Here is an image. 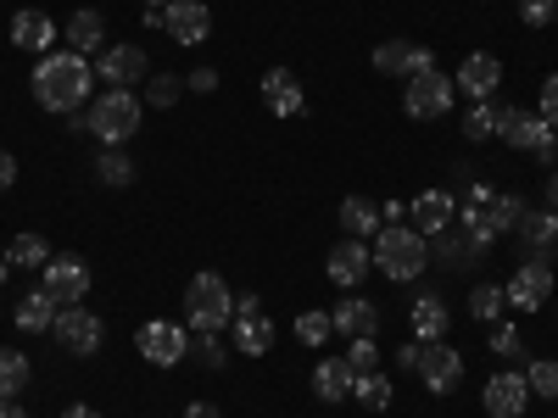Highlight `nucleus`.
I'll use <instances>...</instances> for the list:
<instances>
[{
	"instance_id": "nucleus-1",
	"label": "nucleus",
	"mask_w": 558,
	"mask_h": 418,
	"mask_svg": "<svg viewBox=\"0 0 558 418\" xmlns=\"http://www.w3.org/2000/svg\"><path fill=\"white\" fill-rule=\"evenodd\" d=\"M89 84H96V67L78 51H51L34 67V101L57 118H78V107L89 101Z\"/></svg>"
},
{
	"instance_id": "nucleus-2",
	"label": "nucleus",
	"mask_w": 558,
	"mask_h": 418,
	"mask_svg": "<svg viewBox=\"0 0 558 418\" xmlns=\"http://www.w3.org/2000/svg\"><path fill=\"white\" fill-rule=\"evenodd\" d=\"M375 268L386 279H397V285H408V279H418L430 268V241L413 223H386L375 235Z\"/></svg>"
},
{
	"instance_id": "nucleus-3",
	"label": "nucleus",
	"mask_w": 558,
	"mask_h": 418,
	"mask_svg": "<svg viewBox=\"0 0 558 418\" xmlns=\"http://www.w3.org/2000/svg\"><path fill=\"white\" fill-rule=\"evenodd\" d=\"M184 307H191V330L196 335H218L235 323V296H229V285L218 273H196L191 291H184Z\"/></svg>"
},
{
	"instance_id": "nucleus-4",
	"label": "nucleus",
	"mask_w": 558,
	"mask_h": 418,
	"mask_svg": "<svg viewBox=\"0 0 558 418\" xmlns=\"http://www.w3.org/2000/svg\"><path fill=\"white\" fill-rule=\"evenodd\" d=\"M140 101H134V89H107V96L89 107V118H84V128L101 139V146H123V139H134L140 134Z\"/></svg>"
},
{
	"instance_id": "nucleus-5",
	"label": "nucleus",
	"mask_w": 558,
	"mask_h": 418,
	"mask_svg": "<svg viewBox=\"0 0 558 418\" xmlns=\"http://www.w3.org/2000/svg\"><path fill=\"white\" fill-rule=\"evenodd\" d=\"M452 101H458V89H452V78H447L441 67H430V73L408 78V89H402V112H408L413 123L447 118V112H452Z\"/></svg>"
},
{
	"instance_id": "nucleus-6",
	"label": "nucleus",
	"mask_w": 558,
	"mask_h": 418,
	"mask_svg": "<svg viewBox=\"0 0 558 418\" xmlns=\"http://www.w3.org/2000/svg\"><path fill=\"white\" fill-rule=\"evenodd\" d=\"M486 251H492V246L475 235L470 223H458V218L441 229V235H430V262H436V268H447V273H470Z\"/></svg>"
},
{
	"instance_id": "nucleus-7",
	"label": "nucleus",
	"mask_w": 558,
	"mask_h": 418,
	"mask_svg": "<svg viewBox=\"0 0 558 418\" xmlns=\"http://www.w3.org/2000/svg\"><path fill=\"white\" fill-rule=\"evenodd\" d=\"M134 346H140V357H146L151 368H179L184 357H191V335H184V323H168V318L140 323Z\"/></svg>"
},
{
	"instance_id": "nucleus-8",
	"label": "nucleus",
	"mask_w": 558,
	"mask_h": 418,
	"mask_svg": "<svg viewBox=\"0 0 558 418\" xmlns=\"http://www.w3.org/2000/svg\"><path fill=\"white\" fill-rule=\"evenodd\" d=\"M413 374L425 380V391H430V396H452V391H458V380H463V357H458V346H447V341H418V362H413Z\"/></svg>"
},
{
	"instance_id": "nucleus-9",
	"label": "nucleus",
	"mask_w": 558,
	"mask_h": 418,
	"mask_svg": "<svg viewBox=\"0 0 558 418\" xmlns=\"http://www.w3.org/2000/svg\"><path fill=\"white\" fill-rule=\"evenodd\" d=\"M39 291L51 296L57 307H78V302L89 296V268L62 251V257H51V262L39 268Z\"/></svg>"
},
{
	"instance_id": "nucleus-10",
	"label": "nucleus",
	"mask_w": 558,
	"mask_h": 418,
	"mask_svg": "<svg viewBox=\"0 0 558 418\" xmlns=\"http://www.w3.org/2000/svg\"><path fill=\"white\" fill-rule=\"evenodd\" d=\"M51 330H57V341H62L73 357L101 352V341H107V323L89 312L84 302H78V307H57V323H51Z\"/></svg>"
},
{
	"instance_id": "nucleus-11",
	"label": "nucleus",
	"mask_w": 558,
	"mask_h": 418,
	"mask_svg": "<svg viewBox=\"0 0 558 418\" xmlns=\"http://www.w3.org/2000/svg\"><path fill=\"white\" fill-rule=\"evenodd\" d=\"M508 307H520V312H536V307H547L553 302V268L542 262V257H525L520 268H514V279H508Z\"/></svg>"
},
{
	"instance_id": "nucleus-12",
	"label": "nucleus",
	"mask_w": 558,
	"mask_h": 418,
	"mask_svg": "<svg viewBox=\"0 0 558 418\" xmlns=\"http://www.w3.org/2000/svg\"><path fill=\"white\" fill-rule=\"evenodd\" d=\"M96 78H107V89H134V84H146V78H151L146 51H140V45H107Z\"/></svg>"
},
{
	"instance_id": "nucleus-13",
	"label": "nucleus",
	"mask_w": 558,
	"mask_h": 418,
	"mask_svg": "<svg viewBox=\"0 0 558 418\" xmlns=\"http://www.w3.org/2000/svg\"><path fill=\"white\" fill-rule=\"evenodd\" d=\"M375 67H380L386 78H418V73H430V67H436V51H430V45L386 39L380 51H375Z\"/></svg>"
},
{
	"instance_id": "nucleus-14",
	"label": "nucleus",
	"mask_w": 558,
	"mask_h": 418,
	"mask_svg": "<svg viewBox=\"0 0 558 418\" xmlns=\"http://www.w3.org/2000/svg\"><path fill=\"white\" fill-rule=\"evenodd\" d=\"M368 268H375V251H368V241H352V235L330 257H324V273H330L341 291H357L363 279H368Z\"/></svg>"
},
{
	"instance_id": "nucleus-15",
	"label": "nucleus",
	"mask_w": 558,
	"mask_h": 418,
	"mask_svg": "<svg viewBox=\"0 0 558 418\" xmlns=\"http://www.w3.org/2000/svg\"><path fill=\"white\" fill-rule=\"evenodd\" d=\"M162 28L179 45H202L213 34V12L202 7V0H168V7H162Z\"/></svg>"
},
{
	"instance_id": "nucleus-16",
	"label": "nucleus",
	"mask_w": 558,
	"mask_h": 418,
	"mask_svg": "<svg viewBox=\"0 0 558 418\" xmlns=\"http://www.w3.org/2000/svg\"><path fill=\"white\" fill-rule=\"evenodd\" d=\"M481 402H486V418H520L531 407V385H525V374H492Z\"/></svg>"
},
{
	"instance_id": "nucleus-17",
	"label": "nucleus",
	"mask_w": 558,
	"mask_h": 418,
	"mask_svg": "<svg viewBox=\"0 0 558 418\" xmlns=\"http://www.w3.org/2000/svg\"><path fill=\"white\" fill-rule=\"evenodd\" d=\"M330 318H336V330H341L347 341H375V330H380V307L368 302V296H357V291H347Z\"/></svg>"
},
{
	"instance_id": "nucleus-18",
	"label": "nucleus",
	"mask_w": 558,
	"mask_h": 418,
	"mask_svg": "<svg viewBox=\"0 0 558 418\" xmlns=\"http://www.w3.org/2000/svg\"><path fill=\"white\" fill-rule=\"evenodd\" d=\"M12 51H28V57H51L57 51V23L45 12H17L12 17Z\"/></svg>"
},
{
	"instance_id": "nucleus-19",
	"label": "nucleus",
	"mask_w": 558,
	"mask_h": 418,
	"mask_svg": "<svg viewBox=\"0 0 558 418\" xmlns=\"http://www.w3.org/2000/svg\"><path fill=\"white\" fill-rule=\"evenodd\" d=\"M263 107H268L274 118H296V112L307 107V96H302V84H296L291 67H268V73H263Z\"/></svg>"
},
{
	"instance_id": "nucleus-20",
	"label": "nucleus",
	"mask_w": 558,
	"mask_h": 418,
	"mask_svg": "<svg viewBox=\"0 0 558 418\" xmlns=\"http://www.w3.org/2000/svg\"><path fill=\"white\" fill-rule=\"evenodd\" d=\"M458 218V201L447 196V190H425V196H413V207H408V223L418 229V235H441V229Z\"/></svg>"
},
{
	"instance_id": "nucleus-21",
	"label": "nucleus",
	"mask_w": 558,
	"mask_h": 418,
	"mask_svg": "<svg viewBox=\"0 0 558 418\" xmlns=\"http://www.w3.org/2000/svg\"><path fill=\"white\" fill-rule=\"evenodd\" d=\"M542 134H547L542 112H525V107H502V112H497V139H502V146H514V151H531Z\"/></svg>"
},
{
	"instance_id": "nucleus-22",
	"label": "nucleus",
	"mask_w": 558,
	"mask_h": 418,
	"mask_svg": "<svg viewBox=\"0 0 558 418\" xmlns=\"http://www.w3.org/2000/svg\"><path fill=\"white\" fill-rule=\"evenodd\" d=\"M497 84H502V62L486 57V51H475L470 62L458 67V89H463L470 101H492V96H497Z\"/></svg>"
},
{
	"instance_id": "nucleus-23",
	"label": "nucleus",
	"mask_w": 558,
	"mask_h": 418,
	"mask_svg": "<svg viewBox=\"0 0 558 418\" xmlns=\"http://www.w3.org/2000/svg\"><path fill=\"white\" fill-rule=\"evenodd\" d=\"M514 235H520V251H525V257H547V251L558 246V212H553V207H547V212H525Z\"/></svg>"
},
{
	"instance_id": "nucleus-24",
	"label": "nucleus",
	"mask_w": 558,
	"mask_h": 418,
	"mask_svg": "<svg viewBox=\"0 0 558 418\" xmlns=\"http://www.w3.org/2000/svg\"><path fill=\"white\" fill-rule=\"evenodd\" d=\"M341 229H347L352 241H375L380 229H386V218H380V207L368 201V196H347L341 201Z\"/></svg>"
},
{
	"instance_id": "nucleus-25",
	"label": "nucleus",
	"mask_w": 558,
	"mask_h": 418,
	"mask_svg": "<svg viewBox=\"0 0 558 418\" xmlns=\"http://www.w3.org/2000/svg\"><path fill=\"white\" fill-rule=\"evenodd\" d=\"M12 318H17V330H23V335H45V330L57 323V302L45 296V291H28V296H17Z\"/></svg>"
},
{
	"instance_id": "nucleus-26",
	"label": "nucleus",
	"mask_w": 558,
	"mask_h": 418,
	"mask_svg": "<svg viewBox=\"0 0 558 418\" xmlns=\"http://www.w3.org/2000/svg\"><path fill=\"white\" fill-rule=\"evenodd\" d=\"M352 368H347V357H318V368H313V391L324 396V402H341V396H352Z\"/></svg>"
},
{
	"instance_id": "nucleus-27",
	"label": "nucleus",
	"mask_w": 558,
	"mask_h": 418,
	"mask_svg": "<svg viewBox=\"0 0 558 418\" xmlns=\"http://www.w3.org/2000/svg\"><path fill=\"white\" fill-rule=\"evenodd\" d=\"M441 335H447V302L425 291L413 302V341H441Z\"/></svg>"
},
{
	"instance_id": "nucleus-28",
	"label": "nucleus",
	"mask_w": 558,
	"mask_h": 418,
	"mask_svg": "<svg viewBox=\"0 0 558 418\" xmlns=\"http://www.w3.org/2000/svg\"><path fill=\"white\" fill-rule=\"evenodd\" d=\"M101 34H107V17H101L96 7H84V12H73V17H68V45H73L78 57L101 51Z\"/></svg>"
},
{
	"instance_id": "nucleus-29",
	"label": "nucleus",
	"mask_w": 558,
	"mask_h": 418,
	"mask_svg": "<svg viewBox=\"0 0 558 418\" xmlns=\"http://www.w3.org/2000/svg\"><path fill=\"white\" fill-rule=\"evenodd\" d=\"M235 346L246 352V357H263L268 346H274V323L257 312V318H235Z\"/></svg>"
},
{
	"instance_id": "nucleus-30",
	"label": "nucleus",
	"mask_w": 558,
	"mask_h": 418,
	"mask_svg": "<svg viewBox=\"0 0 558 418\" xmlns=\"http://www.w3.org/2000/svg\"><path fill=\"white\" fill-rule=\"evenodd\" d=\"M96 179L107 184V190H129V184H134V162H129L118 146H107V151L96 157Z\"/></svg>"
},
{
	"instance_id": "nucleus-31",
	"label": "nucleus",
	"mask_w": 558,
	"mask_h": 418,
	"mask_svg": "<svg viewBox=\"0 0 558 418\" xmlns=\"http://www.w3.org/2000/svg\"><path fill=\"white\" fill-rule=\"evenodd\" d=\"M28 380H34L28 357L7 346V352H0V396H17V391H28Z\"/></svg>"
},
{
	"instance_id": "nucleus-32",
	"label": "nucleus",
	"mask_w": 558,
	"mask_h": 418,
	"mask_svg": "<svg viewBox=\"0 0 558 418\" xmlns=\"http://www.w3.org/2000/svg\"><path fill=\"white\" fill-rule=\"evenodd\" d=\"M486 212H492V223H497V235H502V229H520V218H525V196H514V190H492V196H486Z\"/></svg>"
},
{
	"instance_id": "nucleus-33",
	"label": "nucleus",
	"mask_w": 558,
	"mask_h": 418,
	"mask_svg": "<svg viewBox=\"0 0 558 418\" xmlns=\"http://www.w3.org/2000/svg\"><path fill=\"white\" fill-rule=\"evenodd\" d=\"M352 396H357L368 413H386V407H391V380L380 374V368H375V374H357V380H352Z\"/></svg>"
},
{
	"instance_id": "nucleus-34",
	"label": "nucleus",
	"mask_w": 558,
	"mask_h": 418,
	"mask_svg": "<svg viewBox=\"0 0 558 418\" xmlns=\"http://www.w3.org/2000/svg\"><path fill=\"white\" fill-rule=\"evenodd\" d=\"M51 257H57V251L45 246L39 235H12V246H7V262H12V268H45Z\"/></svg>"
},
{
	"instance_id": "nucleus-35",
	"label": "nucleus",
	"mask_w": 558,
	"mask_h": 418,
	"mask_svg": "<svg viewBox=\"0 0 558 418\" xmlns=\"http://www.w3.org/2000/svg\"><path fill=\"white\" fill-rule=\"evenodd\" d=\"M179 96H184V78H179V73H151V78H146V101H151L157 112H168Z\"/></svg>"
},
{
	"instance_id": "nucleus-36",
	"label": "nucleus",
	"mask_w": 558,
	"mask_h": 418,
	"mask_svg": "<svg viewBox=\"0 0 558 418\" xmlns=\"http://www.w3.org/2000/svg\"><path fill=\"white\" fill-rule=\"evenodd\" d=\"M497 112H502V107L475 101L470 112H463V139H492V134H497Z\"/></svg>"
},
{
	"instance_id": "nucleus-37",
	"label": "nucleus",
	"mask_w": 558,
	"mask_h": 418,
	"mask_svg": "<svg viewBox=\"0 0 558 418\" xmlns=\"http://www.w3.org/2000/svg\"><path fill=\"white\" fill-rule=\"evenodd\" d=\"M525 385H531V396H547V402H553V396H558V362H553V357L531 362V368H525Z\"/></svg>"
},
{
	"instance_id": "nucleus-38",
	"label": "nucleus",
	"mask_w": 558,
	"mask_h": 418,
	"mask_svg": "<svg viewBox=\"0 0 558 418\" xmlns=\"http://www.w3.org/2000/svg\"><path fill=\"white\" fill-rule=\"evenodd\" d=\"M296 335H302L307 346H324V341L336 335V318H330V312H302V318H296Z\"/></svg>"
},
{
	"instance_id": "nucleus-39",
	"label": "nucleus",
	"mask_w": 558,
	"mask_h": 418,
	"mask_svg": "<svg viewBox=\"0 0 558 418\" xmlns=\"http://www.w3.org/2000/svg\"><path fill=\"white\" fill-rule=\"evenodd\" d=\"M502 302H508V296H502V285H475L470 312H475V318H486V323H497V318H502Z\"/></svg>"
},
{
	"instance_id": "nucleus-40",
	"label": "nucleus",
	"mask_w": 558,
	"mask_h": 418,
	"mask_svg": "<svg viewBox=\"0 0 558 418\" xmlns=\"http://www.w3.org/2000/svg\"><path fill=\"white\" fill-rule=\"evenodd\" d=\"M347 368H352V374H375V368H380V346L375 341H352L347 346Z\"/></svg>"
},
{
	"instance_id": "nucleus-41",
	"label": "nucleus",
	"mask_w": 558,
	"mask_h": 418,
	"mask_svg": "<svg viewBox=\"0 0 558 418\" xmlns=\"http://www.w3.org/2000/svg\"><path fill=\"white\" fill-rule=\"evenodd\" d=\"M492 352H497L502 362L525 352V341H520V330H514V323H497V330H492Z\"/></svg>"
},
{
	"instance_id": "nucleus-42",
	"label": "nucleus",
	"mask_w": 558,
	"mask_h": 418,
	"mask_svg": "<svg viewBox=\"0 0 558 418\" xmlns=\"http://www.w3.org/2000/svg\"><path fill=\"white\" fill-rule=\"evenodd\" d=\"M553 12H558V0H520V23L525 28H547Z\"/></svg>"
},
{
	"instance_id": "nucleus-43",
	"label": "nucleus",
	"mask_w": 558,
	"mask_h": 418,
	"mask_svg": "<svg viewBox=\"0 0 558 418\" xmlns=\"http://www.w3.org/2000/svg\"><path fill=\"white\" fill-rule=\"evenodd\" d=\"M542 123L558 134V73H553V78H542Z\"/></svg>"
},
{
	"instance_id": "nucleus-44",
	"label": "nucleus",
	"mask_w": 558,
	"mask_h": 418,
	"mask_svg": "<svg viewBox=\"0 0 558 418\" xmlns=\"http://www.w3.org/2000/svg\"><path fill=\"white\" fill-rule=\"evenodd\" d=\"M191 352H196V362H202V368H223V341H218V335H202Z\"/></svg>"
},
{
	"instance_id": "nucleus-45",
	"label": "nucleus",
	"mask_w": 558,
	"mask_h": 418,
	"mask_svg": "<svg viewBox=\"0 0 558 418\" xmlns=\"http://www.w3.org/2000/svg\"><path fill=\"white\" fill-rule=\"evenodd\" d=\"M184 84H191V89H196V96H213V89H218V73H213V67H196V73H191V78H184Z\"/></svg>"
},
{
	"instance_id": "nucleus-46",
	"label": "nucleus",
	"mask_w": 558,
	"mask_h": 418,
	"mask_svg": "<svg viewBox=\"0 0 558 418\" xmlns=\"http://www.w3.org/2000/svg\"><path fill=\"white\" fill-rule=\"evenodd\" d=\"M531 151H536V162H542V168H553V157H558V134L547 128V134L536 139V146H531Z\"/></svg>"
},
{
	"instance_id": "nucleus-47",
	"label": "nucleus",
	"mask_w": 558,
	"mask_h": 418,
	"mask_svg": "<svg viewBox=\"0 0 558 418\" xmlns=\"http://www.w3.org/2000/svg\"><path fill=\"white\" fill-rule=\"evenodd\" d=\"M17 184V162H12V151H0V190H12Z\"/></svg>"
},
{
	"instance_id": "nucleus-48",
	"label": "nucleus",
	"mask_w": 558,
	"mask_h": 418,
	"mask_svg": "<svg viewBox=\"0 0 558 418\" xmlns=\"http://www.w3.org/2000/svg\"><path fill=\"white\" fill-rule=\"evenodd\" d=\"M184 418H223L213 402H191V407H184Z\"/></svg>"
},
{
	"instance_id": "nucleus-49",
	"label": "nucleus",
	"mask_w": 558,
	"mask_h": 418,
	"mask_svg": "<svg viewBox=\"0 0 558 418\" xmlns=\"http://www.w3.org/2000/svg\"><path fill=\"white\" fill-rule=\"evenodd\" d=\"M257 312H263L257 296H241V302H235V318H257Z\"/></svg>"
},
{
	"instance_id": "nucleus-50",
	"label": "nucleus",
	"mask_w": 558,
	"mask_h": 418,
	"mask_svg": "<svg viewBox=\"0 0 558 418\" xmlns=\"http://www.w3.org/2000/svg\"><path fill=\"white\" fill-rule=\"evenodd\" d=\"M0 418H28V413L17 407V396H0Z\"/></svg>"
},
{
	"instance_id": "nucleus-51",
	"label": "nucleus",
	"mask_w": 558,
	"mask_h": 418,
	"mask_svg": "<svg viewBox=\"0 0 558 418\" xmlns=\"http://www.w3.org/2000/svg\"><path fill=\"white\" fill-rule=\"evenodd\" d=\"M62 418H101L96 407H84V402H73V407H62Z\"/></svg>"
},
{
	"instance_id": "nucleus-52",
	"label": "nucleus",
	"mask_w": 558,
	"mask_h": 418,
	"mask_svg": "<svg viewBox=\"0 0 558 418\" xmlns=\"http://www.w3.org/2000/svg\"><path fill=\"white\" fill-rule=\"evenodd\" d=\"M547 207H553V212H558V173H553V179H547Z\"/></svg>"
},
{
	"instance_id": "nucleus-53",
	"label": "nucleus",
	"mask_w": 558,
	"mask_h": 418,
	"mask_svg": "<svg viewBox=\"0 0 558 418\" xmlns=\"http://www.w3.org/2000/svg\"><path fill=\"white\" fill-rule=\"evenodd\" d=\"M7 268H12V262H7V257H0V285H7Z\"/></svg>"
},
{
	"instance_id": "nucleus-54",
	"label": "nucleus",
	"mask_w": 558,
	"mask_h": 418,
	"mask_svg": "<svg viewBox=\"0 0 558 418\" xmlns=\"http://www.w3.org/2000/svg\"><path fill=\"white\" fill-rule=\"evenodd\" d=\"M146 7H168V0H146Z\"/></svg>"
},
{
	"instance_id": "nucleus-55",
	"label": "nucleus",
	"mask_w": 558,
	"mask_h": 418,
	"mask_svg": "<svg viewBox=\"0 0 558 418\" xmlns=\"http://www.w3.org/2000/svg\"><path fill=\"white\" fill-rule=\"evenodd\" d=\"M553 251H558V246H553Z\"/></svg>"
},
{
	"instance_id": "nucleus-56",
	"label": "nucleus",
	"mask_w": 558,
	"mask_h": 418,
	"mask_svg": "<svg viewBox=\"0 0 558 418\" xmlns=\"http://www.w3.org/2000/svg\"><path fill=\"white\" fill-rule=\"evenodd\" d=\"M553 17H558V12H553Z\"/></svg>"
}]
</instances>
